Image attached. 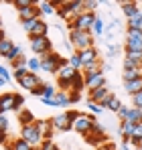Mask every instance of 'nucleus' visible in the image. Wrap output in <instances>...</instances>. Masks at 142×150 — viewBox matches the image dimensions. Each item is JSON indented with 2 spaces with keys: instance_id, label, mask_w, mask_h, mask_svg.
<instances>
[{
  "instance_id": "c756f323",
  "label": "nucleus",
  "mask_w": 142,
  "mask_h": 150,
  "mask_svg": "<svg viewBox=\"0 0 142 150\" xmlns=\"http://www.w3.org/2000/svg\"><path fill=\"white\" fill-rule=\"evenodd\" d=\"M12 47H14V43L10 41V39H4V41H0V57H8L10 55V51H12Z\"/></svg>"
},
{
  "instance_id": "2f4dec72",
  "label": "nucleus",
  "mask_w": 142,
  "mask_h": 150,
  "mask_svg": "<svg viewBox=\"0 0 142 150\" xmlns=\"http://www.w3.org/2000/svg\"><path fill=\"white\" fill-rule=\"evenodd\" d=\"M26 69H28L31 73H37V71L41 69V57H28V61H26Z\"/></svg>"
},
{
  "instance_id": "37998d69",
  "label": "nucleus",
  "mask_w": 142,
  "mask_h": 150,
  "mask_svg": "<svg viewBox=\"0 0 142 150\" xmlns=\"http://www.w3.org/2000/svg\"><path fill=\"white\" fill-rule=\"evenodd\" d=\"M87 105H89V112H92V114H102V112H104V108H102L99 103H95V101H87Z\"/></svg>"
},
{
  "instance_id": "58836bf2",
  "label": "nucleus",
  "mask_w": 142,
  "mask_h": 150,
  "mask_svg": "<svg viewBox=\"0 0 142 150\" xmlns=\"http://www.w3.org/2000/svg\"><path fill=\"white\" fill-rule=\"evenodd\" d=\"M132 108L142 110V91H138V93H134V96H132Z\"/></svg>"
},
{
  "instance_id": "ddd939ff",
  "label": "nucleus",
  "mask_w": 142,
  "mask_h": 150,
  "mask_svg": "<svg viewBox=\"0 0 142 150\" xmlns=\"http://www.w3.org/2000/svg\"><path fill=\"white\" fill-rule=\"evenodd\" d=\"M122 12H124V16L128 18V21H132V18H136L138 14H140V4L138 2H122Z\"/></svg>"
},
{
  "instance_id": "c9c22d12",
  "label": "nucleus",
  "mask_w": 142,
  "mask_h": 150,
  "mask_svg": "<svg viewBox=\"0 0 142 150\" xmlns=\"http://www.w3.org/2000/svg\"><path fill=\"white\" fill-rule=\"evenodd\" d=\"M87 71H102V59H99V61H95V63L85 65V67H83V73H87Z\"/></svg>"
},
{
  "instance_id": "39448f33",
  "label": "nucleus",
  "mask_w": 142,
  "mask_h": 150,
  "mask_svg": "<svg viewBox=\"0 0 142 150\" xmlns=\"http://www.w3.org/2000/svg\"><path fill=\"white\" fill-rule=\"evenodd\" d=\"M31 49L35 55L45 57L49 53H53V41L49 37H31Z\"/></svg>"
},
{
  "instance_id": "9b49d317",
  "label": "nucleus",
  "mask_w": 142,
  "mask_h": 150,
  "mask_svg": "<svg viewBox=\"0 0 142 150\" xmlns=\"http://www.w3.org/2000/svg\"><path fill=\"white\" fill-rule=\"evenodd\" d=\"M14 103H16V93H2L0 96V114L6 116V112L14 110Z\"/></svg>"
},
{
  "instance_id": "3c124183",
  "label": "nucleus",
  "mask_w": 142,
  "mask_h": 150,
  "mask_svg": "<svg viewBox=\"0 0 142 150\" xmlns=\"http://www.w3.org/2000/svg\"><path fill=\"white\" fill-rule=\"evenodd\" d=\"M79 98H81V96H79L77 91H71V93H69V100H71V103H73V101H79Z\"/></svg>"
},
{
  "instance_id": "72a5a7b5",
  "label": "nucleus",
  "mask_w": 142,
  "mask_h": 150,
  "mask_svg": "<svg viewBox=\"0 0 142 150\" xmlns=\"http://www.w3.org/2000/svg\"><path fill=\"white\" fill-rule=\"evenodd\" d=\"M18 57H23V47H21V45H14V47H12V51H10V55H8L6 59L12 63V61H16Z\"/></svg>"
},
{
  "instance_id": "5fc2aeb1",
  "label": "nucleus",
  "mask_w": 142,
  "mask_h": 150,
  "mask_svg": "<svg viewBox=\"0 0 142 150\" xmlns=\"http://www.w3.org/2000/svg\"><path fill=\"white\" fill-rule=\"evenodd\" d=\"M0 41H4V33H0Z\"/></svg>"
},
{
  "instance_id": "f3484780",
  "label": "nucleus",
  "mask_w": 142,
  "mask_h": 150,
  "mask_svg": "<svg viewBox=\"0 0 142 150\" xmlns=\"http://www.w3.org/2000/svg\"><path fill=\"white\" fill-rule=\"evenodd\" d=\"M134 130H136V124H132V122H128V120L120 122V134H122L124 142H130V138L134 136Z\"/></svg>"
},
{
  "instance_id": "9d476101",
  "label": "nucleus",
  "mask_w": 142,
  "mask_h": 150,
  "mask_svg": "<svg viewBox=\"0 0 142 150\" xmlns=\"http://www.w3.org/2000/svg\"><path fill=\"white\" fill-rule=\"evenodd\" d=\"M35 18H41V10H39V6H37V2L31 4V6H26V8H23V10H18V21H21V23L35 21Z\"/></svg>"
},
{
  "instance_id": "aec40b11",
  "label": "nucleus",
  "mask_w": 142,
  "mask_h": 150,
  "mask_svg": "<svg viewBox=\"0 0 142 150\" xmlns=\"http://www.w3.org/2000/svg\"><path fill=\"white\" fill-rule=\"evenodd\" d=\"M83 85H85L83 73H79V71H77V73H75V77L69 81V93H71V91H77V93H79V91L83 89Z\"/></svg>"
},
{
  "instance_id": "c03bdc74",
  "label": "nucleus",
  "mask_w": 142,
  "mask_h": 150,
  "mask_svg": "<svg viewBox=\"0 0 142 150\" xmlns=\"http://www.w3.org/2000/svg\"><path fill=\"white\" fill-rule=\"evenodd\" d=\"M128 112H130V105H122V108L118 110V118L122 120V122L128 118Z\"/></svg>"
},
{
  "instance_id": "09e8293b",
  "label": "nucleus",
  "mask_w": 142,
  "mask_h": 150,
  "mask_svg": "<svg viewBox=\"0 0 142 150\" xmlns=\"http://www.w3.org/2000/svg\"><path fill=\"white\" fill-rule=\"evenodd\" d=\"M43 85H45V83H41L39 87H35L31 93H33V96H39V98H43Z\"/></svg>"
},
{
  "instance_id": "dca6fc26",
  "label": "nucleus",
  "mask_w": 142,
  "mask_h": 150,
  "mask_svg": "<svg viewBox=\"0 0 142 150\" xmlns=\"http://www.w3.org/2000/svg\"><path fill=\"white\" fill-rule=\"evenodd\" d=\"M79 57H81V63H83V67H85V65H89V63H95V61H99V53H97V49H95V47L81 51V53H79Z\"/></svg>"
},
{
  "instance_id": "e433bc0d",
  "label": "nucleus",
  "mask_w": 142,
  "mask_h": 150,
  "mask_svg": "<svg viewBox=\"0 0 142 150\" xmlns=\"http://www.w3.org/2000/svg\"><path fill=\"white\" fill-rule=\"evenodd\" d=\"M99 6V2L97 0H83V8L87 10V12H94V8Z\"/></svg>"
},
{
  "instance_id": "f03ea898",
  "label": "nucleus",
  "mask_w": 142,
  "mask_h": 150,
  "mask_svg": "<svg viewBox=\"0 0 142 150\" xmlns=\"http://www.w3.org/2000/svg\"><path fill=\"white\" fill-rule=\"evenodd\" d=\"M65 63H67L65 57H61V55H57V53H49V55H45V57H41V71L57 75L59 67H63Z\"/></svg>"
},
{
  "instance_id": "7c9ffc66",
  "label": "nucleus",
  "mask_w": 142,
  "mask_h": 150,
  "mask_svg": "<svg viewBox=\"0 0 142 150\" xmlns=\"http://www.w3.org/2000/svg\"><path fill=\"white\" fill-rule=\"evenodd\" d=\"M104 33H106V23H104L102 18H95L94 26H92V35H94V37H102Z\"/></svg>"
},
{
  "instance_id": "4c0bfd02",
  "label": "nucleus",
  "mask_w": 142,
  "mask_h": 150,
  "mask_svg": "<svg viewBox=\"0 0 142 150\" xmlns=\"http://www.w3.org/2000/svg\"><path fill=\"white\" fill-rule=\"evenodd\" d=\"M28 73H31V71L26 69V65H24V67H18V69H14V79H16V81H21L24 75H28Z\"/></svg>"
},
{
  "instance_id": "4d7b16f0",
  "label": "nucleus",
  "mask_w": 142,
  "mask_h": 150,
  "mask_svg": "<svg viewBox=\"0 0 142 150\" xmlns=\"http://www.w3.org/2000/svg\"><path fill=\"white\" fill-rule=\"evenodd\" d=\"M140 10H142V2H140Z\"/></svg>"
},
{
  "instance_id": "7ed1b4c3",
  "label": "nucleus",
  "mask_w": 142,
  "mask_h": 150,
  "mask_svg": "<svg viewBox=\"0 0 142 150\" xmlns=\"http://www.w3.org/2000/svg\"><path fill=\"white\" fill-rule=\"evenodd\" d=\"M21 138L23 140H26L33 148H39L41 144H43V134L39 132V128H37V124H28V126H23L21 128Z\"/></svg>"
},
{
  "instance_id": "cd10ccee",
  "label": "nucleus",
  "mask_w": 142,
  "mask_h": 150,
  "mask_svg": "<svg viewBox=\"0 0 142 150\" xmlns=\"http://www.w3.org/2000/svg\"><path fill=\"white\" fill-rule=\"evenodd\" d=\"M37 6H39V10H41V16H43V14L47 16V14H55V12H57V6H55L53 2H39Z\"/></svg>"
},
{
  "instance_id": "0eeeda50",
  "label": "nucleus",
  "mask_w": 142,
  "mask_h": 150,
  "mask_svg": "<svg viewBox=\"0 0 142 150\" xmlns=\"http://www.w3.org/2000/svg\"><path fill=\"white\" fill-rule=\"evenodd\" d=\"M126 53H142V30H126Z\"/></svg>"
},
{
  "instance_id": "a878e982",
  "label": "nucleus",
  "mask_w": 142,
  "mask_h": 150,
  "mask_svg": "<svg viewBox=\"0 0 142 150\" xmlns=\"http://www.w3.org/2000/svg\"><path fill=\"white\" fill-rule=\"evenodd\" d=\"M71 100H69V91H57V96H55V105L57 108H65V105H69Z\"/></svg>"
},
{
  "instance_id": "1a4fd4ad",
  "label": "nucleus",
  "mask_w": 142,
  "mask_h": 150,
  "mask_svg": "<svg viewBox=\"0 0 142 150\" xmlns=\"http://www.w3.org/2000/svg\"><path fill=\"white\" fill-rule=\"evenodd\" d=\"M83 79H85V87L89 91L97 87H106V77L102 71H87V73H83Z\"/></svg>"
},
{
  "instance_id": "4468645a",
  "label": "nucleus",
  "mask_w": 142,
  "mask_h": 150,
  "mask_svg": "<svg viewBox=\"0 0 142 150\" xmlns=\"http://www.w3.org/2000/svg\"><path fill=\"white\" fill-rule=\"evenodd\" d=\"M18 85H21L23 89L33 91L35 87H39V85H41V79H39V75H37V73H28V75H24L23 79L18 81Z\"/></svg>"
},
{
  "instance_id": "c85d7f7f",
  "label": "nucleus",
  "mask_w": 142,
  "mask_h": 150,
  "mask_svg": "<svg viewBox=\"0 0 142 150\" xmlns=\"http://www.w3.org/2000/svg\"><path fill=\"white\" fill-rule=\"evenodd\" d=\"M126 120L132 122V124H142V110H138V108H130Z\"/></svg>"
},
{
  "instance_id": "6e6d98bb",
  "label": "nucleus",
  "mask_w": 142,
  "mask_h": 150,
  "mask_svg": "<svg viewBox=\"0 0 142 150\" xmlns=\"http://www.w3.org/2000/svg\"><path fill=\"white\" fill-rule=\"evenodd\" d=\"M0 33H2V18H0Z\"/></svg>"
},
{
  "instance_id": "6ab92c4d",
  "label": "nucleus",
  "mask_w": 142,
  "mask_h": 150,
  "mask_svg": "<svg viewBox=\"0 0 142 150\" xmlns=\"http://www.w3.org/2000/svg\"><path fill=\"white\" fill-rule=\"evenodd\" d=\"M75 69L71 67L69 63H65L63 67H59V71H57V79H63V81H71L73 77H75Z\"/></svg>"
},
{
  "instance_id": "864d4df0",
  "label": "nucleus",
  "mask_w": 142,
  "mask_h": 150,
  "mask_svg": "<svg viewBox=\"0 0 142 150\" xmlns=\"http://www.w3.org/2000/svg\"><path fill=\"white\" fill-rule=\"evenodd\" d=\"M122 150H130V146H128V142H124V144H122Z\"/></svg>"
},
{
  "instance_id": "603ef678",
  "label": "nucleus",
  "mask_w": 142,
  "mask_h": 150,
  "mask_svg": "<svg viewBox=\"0 0 142 150\" xmlns=\"http://www.w3.org/2000/svg\"><path fill=\"white\" fill-rule=\"evenodd\" d=\"M41 101H43L45 105H49V108H57V105H55V100H45V98H41Z\"/></svg>"
},
{
  "instance_id": "393cba45",
  "label": "nucleus",
  "mask_w": 142,
  "mask_h": 150,
  "mask_svg": "<svg viewBox=\"0 0 142 150\" xmlns=\"http://www.w3.org/2000/svg\"><path fill=\"white\" fill-rule=\"evenodd\" d=\"M142 77V69H124L122 71V81H134Z\"/></svg>"
},
{
  "instance_id": "bf43d9fd",
  "label": "nucleus",
  "mask_w": 142,
  "mask_h": 150,
  "mask_svg": "<svg viewBox=\"0 0 142 150\" xmlns=\"http://www.w3.org/2000/svg\"><path fill=\"white\" fill-rule=\"evenodd\" d=\"M35 150H39V148H35Z\"/></svg>"
},
{
  "instance_id": "a18cd8bd",
  "label": "nucleus",
  "mask_w": 142,
  "mask_h": 150,
  "mask_svg": "<svg viewBox=\"0 0 142 150\" xmlns=\"http://www.w3.org/2000/svg\"><path fill=\"white\" fill-rule=\"evenodd\" d=\"M65 114H67V118H69L71 126H73V122H75V120H77V116H79V114H81V112H77V110H67V112H65Z\"/></svg>"
},
{
  "instance_id": "f257e3e1",
  "label": "nucleus",
  "mask_w": 142,
  "mask_h": 150,
  "mask_svg": "<svg viewBox=\"0 0 142 150\" xmlns=\"http://www.w3.org/2000/svg\"><path fill=\"white\" fill-rule=\"evenodd\" d=\"M69 41H71V47L75 49V53L92 49L95 43L92 30H69Z\"/></svg>"
},
{
  "instance_id": "ea45409f",
  "label": "nucleus",
  "mask_w": 142,
  "mask_h": 150,
  "mask_svg": "<svg viewBox=\"0 0 142 150\" xmlns=\"http://www.w3.org/2000/svg\"><path fill=\"white\" fill-rule=\"evenodd\" d=\"M39 150H59V148H57V144L53 140H43V144L39 146Z\"/></svg>"
},
{
  "instance_id": "bb28decb",
  "label": "nucleus",
  "mask_w": 142,
  "mask_h": 150,
  "mask_svg": "<svg viewBox=\"0 0 142 150\" xmlns=\"http://www.w3.org/2000/svg\"><path fill=\"white\" fill-rule=\"evenodd\" d=\"M67 63H69L71 67L75 69V71H81L83 69V63H81V57H79V53H71L69 57H67Z\"/></svg>"
},
{
  "instance_id": "49530a36",
  "label": "nucleus",
  "mask_w": 142,
  "mask_h": 150,
  "mask_svg": "<svg viewBox=\"0 0 142 150\" xmlns=\"http://www.w3.org/2000/svg\"><path fill=\"white\" fill-rule=\"evenodd\" d=\"M23 103H24V98L21 93H16V103H14V112H21L23 110Z\"/></svg>"
},
{
  "instance_id": "4be33fe9",
  "label": "nucleus",
  "mask_w": 142,
  "mask_h": 150,
  "mask_svg": "<svg viewBox=\"0 0 142 150\" xmlns=\"http://www.w3.org/2000/svg\"><path fill=\"white\" fill-rule=\"evenodd\" d=\"M102 108H108L110 112H116V114H118V110L122 108V101H120L118 98L114 96V93H110V98H108V100L102 103Z\"/></svg>"
},
{
  "instance_id": "412c9836",
  "label": "nucleus",
  "mask_w": 142,
  "mask_h": 150,
  "mask_svg": "<svg viewBox=\"0 0 142 150\" xmlns=\"http://www.w3.org/2000/svg\"><path fill=\"white\" fill-rule=\"evenodd\" d=\"M6 148H8V150H35L26 140H23V138H14V140H10V142L6 144Z\"/></svg>"
},
{
  "instance_id": "8fccbe9b",
  "label": "nucleus",
  "mask_w": 142,
  "mask_h": 150,
  "mask_svg": "<svg viewBox=\"0 0 142 150\" xmlns=\"http://www.w3.org/2000/svg\"><path fill=\"white\" fill-rule=\"evenodd\" d=\"M8 132H0V144H8Z\"/></svg>"
},
{
  "instance_id": "423d86ee",
  "label": "nucleus",
  "mask_w": 142,
  "mask_h": 150,
  "mask_svg": "<svg viewBox=\"0 0 142 150\" xmlns=\"http://www.w3.org/2000/svg\"><path fill=\"white\" fill-rule=\"evenodd\" d=\"M95 12H81L79 16H75V21L69 25V28L71 30H92V26H94V23H95Z\"/></svg>"
},
{
  "instance_id": "a211bd4d",
  "label": "nucleus",
  "mask_w": 142,
  "mask_h": 150,
  "mask_svg": "<svg viewBox=\"0 0 142 150\" xmlns=\"http://www.w3.org/2000/svg\"><path fill=\"white\" fill-rule=\"evenodd\" d=\"M35 124L39 128V132L43 134V138L51 140V136H53V124H51V120H37Z\"/></svg>"
},
{
  "instance_id": "79ce46f5",
  "label": "nucleus",
  "mask_w": 142,
  "mask_h": 150,
  "mask_svg": "<svg viewBox=\"0 0 142 150\" xmlns=\"http://www.w3.org/2000/svg\"><path fill=\"white\" fill-rule=\"evenodd\" d=\"M26 61H28V57H18V59H16V61H12V69H18V67H24V65H26Z\"/></svg>"
},
{
  "instance_id": "473e14b6",
  "label": "nucleus",
  "mask_w": 142,
  "mask_h": 150,
  "mask_svg": "<svg viewBox=\"0 0 142 150\" xmlns=\"http://www.w3.org/2000/svg\"><path fill=\"white\" fill-rule=\"evenodd\" d=\"M57 91H59V89H55V85H51V83H45V85H43V98H45V100H55Z\"/></svg>"
},
{
  "instance_id": "a19ab883",
  "label": "nucleus",
  "mask_w": 142,
  "mask_h": 150,
  "mask_svg": "<svg viewBox=\"0 0 142 150\" xmlns=\"http://www.w3.org/2000/svg\"><path fill=\"white\" fill-rule=\"evenodd\" d=\"M8 126H10V120L0 114V132H8Z\"/></svg>"
},
{
  "instance_id": "2eb2a0df",
  "label": "nucleus",
  "mask_w": 142,
  "mask_h": 150,
  "mask_svg": "<svg viewBox=\"0 0 142 150\" xmlns=\"http://www.w3.org/2000/svg\"><path fill=\"white\" fill-rule=\"evenodd\" d=\"M110 98V89H108V85L106 87H97V89H92L89 91V101H95V103H104V101Z\"/></svg>"
},
{
  "instance_id": "6e6552de",
  "label": "nucleus",
  "mask_w": 142,
  "mask_h": 150,
  "mask_svg": "<svg viewBox=\"0 0 142 150\" xmlns=\"http://www.w3.org/2000/svg\"><path fill=\"white\" fill-rule=\"evenodd\" d=\"M94 124H95L94 116H89V114H79L77 120L73 122V130H75L77 134H81V136H87V134L92 132Z\"/></svg>"
},
{
  "instance_id": "f8f14e48",
  "label": "nucleus",
  "mask_w": 142,
  "mask_h": 150,
  "mask_svg": "<svg viewBox=\"0 0 142 150\" xmlns=\"http://www.w3.org/2000/svg\"><path fill=\"white\" fill-rule=\"evenodd\" d=\"M51 124H53V130H59V132L73 130V126H71L69 118H67V114H59V116H55V118L51 120Z\"/></svg>"
},
{
  "instance_id": "b1692460",
  "label": "nucleus",
  "mask_w": 142,
  "mask_h": 150,
  "mask_svg": "<svg viewBox=\"0 0 142 150\" xmlns=\"http://www.w3.org/2000/svg\"><path fill=\"white\" fill-rule=\"evenodd\" d=\"M18 122H21V128H23V126L35 124L37 120H35V116H33V112H28V110H21V112H18Z\"/></svg>"
},
{
  "instance_id": "f704fd0d",
  "label": "nucleus",
  "mask_w": 142,
  "mask_h": 150,
  "mask_svg": "<svg viewBox=\"0 0 142 150\" xmlns=\"http://www.w3.org/2000/svg\"><path fill=\"white\" fill-rule=\"evenodd\" d=\"M31 4H35L33 0H12V6L16 8V10H23L26 6H31Z\"/></svg>"
},
{
  "instance_id": "20e7f679",
  "label": "nucleus",
  "mask_w": 142,
  "mask_h": 150,
  "mask_svg": "<svg viewBox=\"0 0 142 150\" xmlns=\"http://www.w3.org/2000/svg\"><path fill=\"white\" fill-rule=\"evenodd\" d=\"M23 30L28 35V37H47L49 25L43 21V18H35V21L23 23Z\"/></svg>"
},
{
  "instance_id": "13d9d810",
  "label": "nucleus",
  "mask_w": 142,
  "mask_h": 150,
  "mask_svg": "<svg viewBox=\"0 0 142 150\" xmlns=\"http://www.w3.org/2000/svg\"><path fill=\"white\" fill-rule=\"evenodd\" d=\"M140 150H142V142H140Z\"/></svg>"
},
{
  "instance_id": "de8ad7c7",
  "label": "nucleus",
  "mask_w": 142,
  "mask_h": 150,
  "mask_svg": "<svg viewBox=\"0 0 142 150\" xmlns=\"http://www.w3.org/2000/svg\"><path fill=\"white\" fill-rule=\"evenodd\" d=\"M0 79H4V81H10V73H8V69H6L4 65H0Z\"/></svg>"
},
{
  "instance_id": "5701e85b",
  "label": "nucleus",
  "mask_w": 142,
  "mask_h": 150,
  "mask_svg": "<svg viewBox=\"0 0 142 150\" xmlns=\"http://www.w3.org/2000/svg\"><path fill=\"white\" fill-rule=\"evenodd\" d=\"M124 89H126L130 96H134V93L142 91V77H140V79H134V81H124Z\"/></svg>"
}]
</instances>
